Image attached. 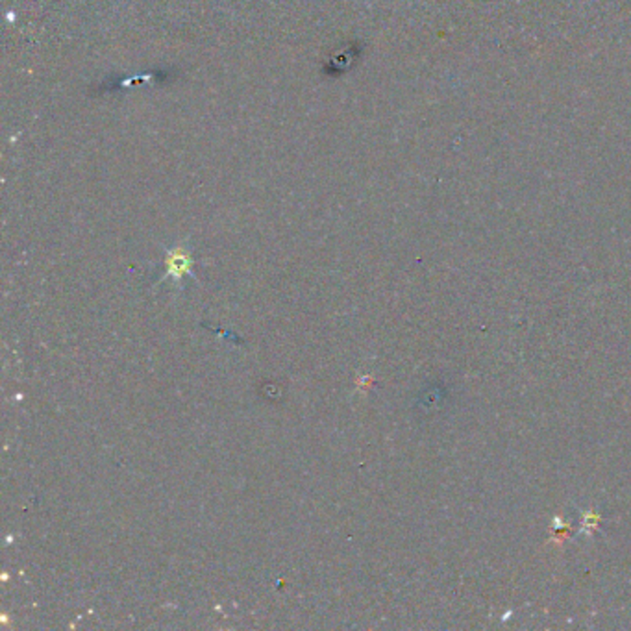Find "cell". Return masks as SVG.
<instances>
[{"instance_id":"6da1fadb","label":"cell","mask_w":631,"mask_h":631,"mask_svg":"<svg viewBox=\"0 0 631 631\" xmlns=\"http://www.w3.org/2000/svg\"><path fill=\"white\" fill-rule=\"evenodd\" d=\"M191 254L187 249L184 247H175L173 251H169L167 258H166V267H167V276L180 280L184 274L191 273Z\"/></svg>"}]
</instances>
